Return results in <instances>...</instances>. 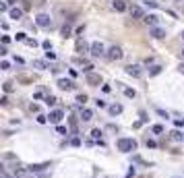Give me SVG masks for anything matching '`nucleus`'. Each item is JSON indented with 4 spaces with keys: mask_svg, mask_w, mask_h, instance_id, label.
Listing matches in <instances>:
<instances>
[{
    "mask_svg": "<svg viewBox=\"0 0 184 178\" xmlns=\"http://www.w3.org/2000/svg\"><path fill=\"white\" fill-rule=\"evenodd\" d=\"M56 131H58V133H60V135H68V131H66V129H64V126H58V129H56Z\"/></svg>",
    "mask_w": 184,
    "mask_h": 178,
    "instance_id": "33",
    "label": "nucleus"
},
{
    "mask_svg": "<svg viewBox=\"0 0 184 178\" xmlns=\"http://www.w3.org/2000/svg\"><path fill=\"white\" fill-rule=\"evenodd\" d=\"M46 56H48L50 60H54V58H56V54H54V52H46Z\"/></svg>",
    "mask_w": 184,
    "mask_h": 178,
    "instance_id": "38",
    "label": "nucleus"
},
{
    "mask_svg": "<svg viewBox=\"0 0 184 178\" xmlns=\"http://www.w3.org/2000/svg\"><path fill=\"white\" fill-rule=\"evenodd\" d=\"M143 21H145L147 25H151V27H155L159 19H157V15H145V19H143Z\"/></svg>",
    "mask_w": 184,
    "mask_h": 178,
    "instance_id": "14",
    "label": "nucleus"
},
{
    "mask_svg": "<svg viewBox=\"0 0 184 178\" xmlns=\"http://www.w3.org/2000/svg\"><path fill=\"white\" fill-rule=\"evenodd\" d=\"M77 52H79V54H85V52H87V44H85L83 40H77Z\"/></svg>",
    "mask_w": 184,
    "mask_h": 178,
    "instance_id": "17",
    "label": "nucleus"
},
{
    "mask_svg": "<svg viewBox=\"0 0 184 178\" xmlns=\"http://www.w3.org/2000/svg\"><path fill=\"white\" fill-rule=\"evenodd\" d=\"M8 42H10V37H8V35H2V44L6 46V44H8Z\"/></svg>",
    "mask_w": 184,
    "mask_h": 178,
    "instance_id": "37",
    "label": "nucleus"
},
{
    "mask_svg": "<svg viewBox=\"0 0 184 178\" xmlns=\"http://www.w3.org/2000/svg\"><path fill=\"white\" fill-rule=\"evenodd\" d=\"M95 104L100 106V108H106V102H104V99H97V102H95Z\"/></svg>",
    "mask_w": 184,
    "mask_h": 178,
    "instance_id": "35",
    "label": "nucleus"
},
{
    "mask_svg": "<svg viewBox=\"0 0 184 178\" xmlns=\"http://www.w3.org/2000/svg\"><path fill=\"white\" fill-rule=\"evenodd\" d=\"M108 58L120 60V58H122V48H120V46H112V48H110V52H108Z\"/></svg>",
    "mask_w": 184,
    "mask_h": 178,
    "instance_id": "4",
    "label": "nucleus"
},
{
    "mask_svg": "<svg viewBox=\"0 0 184 178\" xmlns=\"http://www.w3.org/2000/svg\"><path fill=\"white\" fill-rule=\"evenodd\" d=\"M60 33H62V37H70V35H73V31H70V25L64 23V27H62V31H60Z\"/></svg>",
    "mask_w": 184,
    "mask_h": 178,
    "instance_id": "19",
    "label": "nucleus"
},
{
    "mask_svg": "<svg viewBox=\"0 0 184 178\" xmlns=\"http://www.w3.org/2000/svg\"><path fill=\"white\" fill-rule=\"evenodd\" d=\"M151 35H153L155 40H161V37H165V31L161 29V27H153V29H151Z\"/></svg>",
    "mask_w": 184,
    "mask_h": 178,
    "instance_id": "13",
    "label": "nucleus"
},
{
    "mask_svg": "<svg viewBox=\"0 0 184 178\" xmlns=\"http://www.w3.org/2000/svg\"><path fill=\"white\" fill-rule=\"evenodd\" d=\"M81 118H83V120H85V122H89V120H91V118H93V112H91V110H89V108H85V110H83V112H81Z\"/></svg>",
    "mask_w": 184,
    "mask_h": 178,
    "instance_id": "18",
    "label": "nucleus"
},
{
    "mask_svg": "<svg viewBox=\"0 0 184 178\" xmlns=\"http://www.w3.org/2000/svg\"><path fill=\"white\" fill-rule=\"evenodd\" d=\"M89 52H91V56H93V58L104 56V44H101V42H93V44H91V48H89Z\"/></svg>",
    "mask_w": 184,
    "mask_h": 178,
    "instance_id": "2",
    "label": "nucleus"
},
{
    "mask_svg": "<svg viewBox=\"0 0 184 178\" xmlns=\"http://www.w3.org/2000/svg\"><path fill=\"white\" fill-rule=\"evenodd\" d=\"M114 10L124 13V10H126V2H122V0H114Z\"/></svg>",
    "mask_w": 184,
    "mask_h": 178,
    "instance_id": "16",
    "label": "nucleus"
},
{
    "mask_svg": "<svg viewBox=\"0 0 184 178\" xmlns=\"http://www.w3.org/2000/svg\"><path fill=\"white\" fill-rule=\"evenodd\" d=\"M118 149L124 151V153L134 151V149H137V141H134V139H118Z\"/></svg>",
    "mask_w": 184,
    "mask_h": 178,
    "instance_id": "1",
    "label": "nucleus"
},
{
    "mask_svg": "<svg viewBox=\"0 0 184 178\" xmlns=\"http://www.w3.org/2000/svg\"><path fill=\"white\" fill-rule=\"evenodd\" d=\"M153 133H164V126H161V124H153Z\"/></svg>",
    "mask_w": 184,
    "mask_h": 178,
    "instance_id": "27",
    "label": "nucleus"
},
{
    "mask_svg": "<svg viewBox=\"0 0 184 178\" xmlns=\"http://www.w3.org/2000/svg\"><path fill=\"white\" fill-rule=\"evenodd\" d=\"M182 56H184V50H182Z\"/></svg>",
    "mask_w": 184,
    "mask_h": 178,
    "instance_id": "44",
    "label": "nucleus"
},
{
    "mask_svg": "<svg viewBox=\"0 0 184 178\" xmlns=\"http://www.w3.org/2000/svg\"><path fill=\"white\" fill-rule=\"evenodd\" d=\"M70 145H75V147H79V145H81V139H79V137H75L73 141H70Z\"/></svg>",
    "mask_w": 184,
    "mask_h": 178,
    "instance_id": "29",
    "label": "nucleus"
},
{
    "mask_svg": "<svg viewBox=\"0 0 184 178\" xmlns=\"http://www.w3.org/2000/svg\"><path fill=\"white\" fill-rule=\"evenodd\" d=\"M0 104H2V106H8V97H6V95H4V97L0 99Z\"/></svg>",
    "mask_w": 184,
    "mask_h": 178,
    "instance_id": "34",
    "label": "nucleus"
},
{
    "mask_svg": "<svg viewBox=\"0 0 184 178\" xmlns=\"http://www.w3.org/2000/svg\"><path fill=\"white\" fill-rule=\"evenodd\" d=\"M25 178H35V176H25Z\"/></svg>",
    "mask_w": 184,
    "mask_h": 178,
    "instance_id": "42",
    "label": "nucleus"
},
{
    "mask_svg": "<svg viewBox=\"0 0 184 178\" xmlns=\"http://www.w3.org/2000/svg\"><path fill=\"white\" fill-rule=\"evenodd\" d=\"M56 102H58V99H56L54 95H48V97H46V104H48V106H54Z\"/></svg>",
    "mask_w": 184,
    "mask_h": 178,
    "instance_id": "23",
    "label": "nucleus"
},
{
    "mask_svg": "<svg viewBox=\"0 0 184 178\" xmlns=\"http://www.w3.org/2000/svg\"><path fill=\"white\" fill-rule=\"evenodd\" d=\"M159 73H161V66H159V64H155L153 69L149 70V75H151V77H153V75H159Z\"/></svg>",
    "mask_w": 184,
    "mask_h": 178,
    "instance_id": "22",
    "label": "nucleus"
},
{
    "mask_svg": "<svg viewBox=\"0 0 184 178\" xmlns=\"http://www.w3.org/2000/svg\"><path fill=\"white\" fill-rule=\"evenodd\" d=\"M145 4L149 6V8H157V2H153V0H145Z\"/></svg>",
    "mask_w": 184,
    "mask_h": 178,
    "instance_id": "28",
    "label": "nucleus"
},
{
    "mask_svg": "<svg viewBox=\"0 0 184 178\" xmlns=\"http://www.w3.org/2000/svg\"><path fill=\"white\" fill-rule=\"evenodd\" d=\"M126 75H128V77H134V79H139L141 75H143V70H141L139 64H128L126 66Z\"/></svg>",
    "mask_w": 184,
    "mask_h": 178,
    "instance_id": "3",
    "label": "nucleus"
},
{
    "mask_svg": "<svg viewBox=\"0 0 184 178\" xmlns=\"http://www.w3.org/2000/svg\"><path fill=\"white\" fill-rule=\"evenodd\" d=\"M33 64H35V66H37V69H48V64H46L44 60H35Z\"/></svg>",
    "mask_w": 184,
    "mask_h": 178,
    "instance_id": "24",
    "label": "nucleus"
},
{
    "mask_svg": "<svg viewBox=\"0 0 184 178\" xmlns=\"http://www.w3.org/2000/svg\"><path fill=\"white\" fill-rule=\"evenodd\" d=\"M35 21H37L40 27H50V25H52V19L48 15H37V19H35Z\"/></svg>",
    "mask_w": 184,
    "mask_h": 178,
    "instance_id": "7",
    "label": "nucleus"
},
{
    "mask_svg": "<svg viewBox=\"0 0 184 178\" xmlns=\"http://www.w3.org/2000/svg\"><path fill=\"white\" fill-rule=\"evenodd\" d=\"M6 2H8V4H15V2H17V0H6Z\"/></svg>",
    "mask_w": 184,
    "mask_h": 178,
    "instance_id": "41",
    "label": "nucleus"
},
{
    "mask_svg": "<svg viewBox=\"0 0 184 178\" xmlns=\"http://www.w3.org/2000/svg\"><path fill=\"white\" fill-rule=\"evenodd\" d=\"M48 118H50L52 124H58L60 120L64 118V112H62V110H54V112H50V116H48Z\"/></svg>",
    "mask_w": 184,
    "mask_h": 178,
    "instance_id": "5",
    "label": "nucleus"
},
{
    "mask_svg": "<svg viewBox=\"0 0 184 178\" xmlns=\"http://www.w3.org/2000/svg\"><path fill=\"white\" fill-rule=\"evenodd\" d=\"M87 83H89V85H100L101 83V77H100V75H95V73H89V75H87Z\"/></svg>",
    "mask_w": 184,
    "mask_h": 178,
    "instance_id": "12",
    "label": "nucleus"
},
{
    "mask_svg": "<svg viewBox=\"0 0 184 178\" xmlns=\"http://www.w3.org/2000/svg\"><path fill=\"white\" fill-rule=\"evenodd\" d=\"M124 95H126V97H134L137 91H134V89H124Z\"/></svg>",
    "mask_w": 184,
    "mask_h": 178,
    "instance_id": "25",
    "label": "nucleus"
},
{
    "mask_svg": "<svg viewBox=\"0 0 184 178\" xmlns=\"http://www.w3.org/2000/svg\"><path fill=\"white\" fill-rule=\"evenodd\" d=\"M91 137H93V141H100V143H101V131L100 129H93V131H91Z\"/></svg>",
    "mask_w": 184,
    "mask_h": 178,
    "instance_id": "20",
    "label": "nucleus"
},
{
    "mask_svg": "<svg viewBox=\"0 0 184 178\" xmlns=\"http://www.w3.org/2000/svg\"><path fill=\"white\" fill-rule=\"evenodd\" d=\"M37 122L44 124V122H46V116H41V114H40V116H37Z\"/></svg>",
    "mask_w": 184,
    "mask_h": 178,
    "instance_id": "39",
    "label": "nucleus"
},
{
    "mask_svg": "<svg viewBox=\"0 0 184 178\" xmlns=\"http://www.w3.org/2000/svg\"><path fill=\"white\" fill-rule=\"evenodd\" d=\"M110 114H120V112H122V106H120V104H114V106H110Z\"/></svg>",
    "mask_w": 184,
    "mask_h": 178,
    "instance_id": "21",
    "label": "nucleus"
},
{
    "mask_svg": "<svg viewBox=\"0 0 184 178\" xmlns=\"http://www.w3.org/2000/svg\"><path fill=\"white\" fill-rule=\"evenodd\" d=\"M130 17H134V19H145V13L141 6H130Z\"/></svg>",
    "mask_w": 184,
    "mask_h": 178,
    "instance_id": "9",
    "label": "nucleus"
},
{
    "mask_svg": "<svg viewBox=\"0 0 184 178\" xmlns=\"http://www.w3.org/2000/svg\"><path fill=\"white\" fill-rule=\"evenodd\" d=\"M147 147H157V143H155V141H149V139H147Z\"/></svg>",
    "mask_w": 184,
    "mask_h": 178,
    "instance_id": "36",
    "label": "nucleus"
},
{
    "mask_svg": "<svg viewBox=\"0 0 184 178\" xmlns=\"http://www.w3.org/2000/svg\"><path fill=\"white\" fill-rule=\"evenodd\" d=\"M27 170H29V168H23V166H15V168H13V174H15L17 178H25V176H27Z\"/></svg>",
    "mask_w": 184,
    "mask_h": 178,
    "instance_id": "10",
    "label": "nucleus"
},
{
    "mask_svg": "<svg viewBox=\"0 0 184 178\" xmlns=\"http://www.w3.org/2000/svg\"><path fill=\"white\" fill-rule=\"evenodd\" d=\"M46 168H50V162H44V164H31V166H29V172H44Z\"/></svg>",
    "mask_w": 184,
    "mask_h": 178,
    "instance_id": "6",
    "label": "nucleus"
},
{
    "mask_svg": "<svg viewBox=\"0 0 184 178\" xmlns=\"http://www.w3.org/2000/svg\"><path fill=\"white\" fill-rule=\"evenodd\" d=\"M58 87L64 89V91H70V89L75 87V83H73L70 79H60V81H58Z\"/></svg>",
    "mask_w": 184,
    "mask_h": 178,
    "instance_id": "8",
    "label": "nucleus"
},
{
    "mask_svg": "<svg viewBox=\"0 0 184 178\" xmlns=\"http://www.w3.org/2000/svg\"><path fill=\"white\" fill-rule=\"evenodd\" d=\"M77 102H79V104H85V102H87V95H85V93H79V95H77Z\"/></svg>",
    "mask_w": 184,
    "mask_h": 178,
    "instance_id": "26",
    "label": "nucleus"
},
{
    "mask_svg": "<svg viewBox=\"0 0 184 178\" xmlns=\"http://www.w3.org/2000/svg\"><path fill=\"white\" fill-rule=\"evenodd\" d=\"M182 40H184V31H182Z\"/></svg>",
    "mask_w": 184,
    "mask_h": 178,
    "instance_id": "43",
    "label": "nucleus"
},
{
    "mask_svg": "<svg viewBox=\"0 0 184 178\" xmlns=\"http://www.w3.org/2000/svg\"><path fill=\"white\" fill-rule=\"evenodd\" d=\"M172 139H176V141H180V139H182V135H180L178 131H174V133H172Z\"/></svg>",
    "mask_w": 184,
    "mask_h": 178,
    "instance_id": "31",
    "label": "nucleus"
},
{
    "mask_svg": "<svg viewBox=\"0 0 184 178\" xmlns=\"http://www.w3.org/2000/svg\"><path fill=\"white\" fill-rule=\"evenodd\" d=\"M4 91L10 93V91H13V83H4Z\"/></svg>",
    "mask_w": 184,
    "mask_h": 178,
    "instance_id": "30",
    "label": "nucleus"
},
{
    "mask_svg": "<svg viewBox=\"0 0 184 178\" xmlns=\"http://www.w3.org/2000/svg\"><path fill=\"white\" fill-rule=\"evenodd\" d=\"M68 124H70V131H73V135L79 133V118H77V116H70V118H68Z\"/></svg>",
    "mask_w": 184,
    "mask_h": 178,
    "instance_id": "11",
    "label": "nucleus"
},
{
    "mask_svg": "<svg viewBox=\"0 0 184 178\" xmlns=\"http://www.w3.org/2000/svg\"><path fill=\"white\" fill-rule=\"evenodd\" d=\"M178 70H180V73H184V62H182V64L178 66Z\"/></svg>",
    "mask_w": 184,
    "mask_h": 178,
    "instance_id": "40",
    "label": "nucleus"
},
{
    "mask_svg": "<svg viewBox=\"0 0 184 178\" xmlns=\"http://www.w3.org/2000/svg\"><path fill=\"white\" fill-rule=\"evenodd\" d=\"M41 46H44V48L48 50V52H50V50H52V44H50V42H48V40H46V42H44V44H41Z\"/></svg>",
    "mask_w": 184,
    "mask_h": 178,
    "instance_id": "32",
    "label": "nucleus"
},
{
    "mask_svg": "<svg viewBox=\"0 0 184 178\" xmlns=\"http://www.w3.org/2000/svg\"><path fill=\"white\" fill-rule=\"evenodd\" d=\"M8 17H10V19H17V21H19L21 17H23V10H21V8H10L8 10Z\"/></svg>",
    "mask_w": 184,
    "mask_h": 178,
    "instance_id": "15",
    "label": "nucleus"
}]
</instances>
